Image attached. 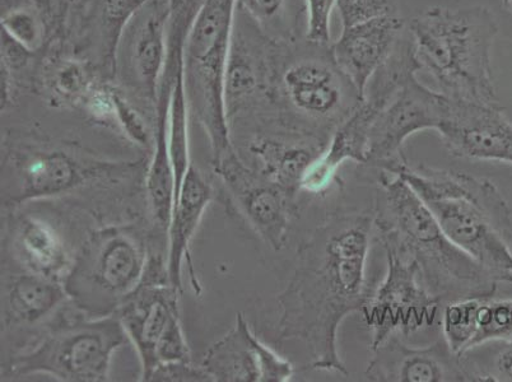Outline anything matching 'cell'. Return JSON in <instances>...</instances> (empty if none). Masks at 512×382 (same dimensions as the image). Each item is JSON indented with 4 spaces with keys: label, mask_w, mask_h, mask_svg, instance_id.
<instances>
[{
    "label": "cell",
    "mask_w": 512,
    "mask_h": 382,
    "mask_svg": "<svg viewBox=\"0 0 512 382\" xmlns=\"http://www.w3.org/2000/svg\"><path fill=\"white\" fill-rule=\"evenodd\" d=\"M375 234V211H339L297 250L295 270L278 296V339L304 343L314 370L348 375L338 330L369 300L366 269Z\"/></svg>",
    "instance_id": "6da1fadb"
},
{
    "label": "cell",
    "mask_w": 512,
    "mask_h": 382,
    "mask_svg": "<svg viewBox=\"0 0 512 382\" xmlns=\"http://www.w3.org/2000/svg\"><path fill=\"white\" fill-rule=\"evenodd\" d=\"M2 31L30 53L44 48L51 30L48 18L32 4H17L2 9Z\"/></svg>",
    "instance_id": "83f0119b"
},
{
    "label": "cell",
    "mask_w": 512,
    "mask_h": 382,
    "mask_svg": "<svg viewBox=\"0 0 512 382\" xmlns=\"http://www.w3.org/2000/svg\"><path fill=\"white\" fill-rule=\"evenodd\" d=\"M16 245L23 263L39 276L58 281L69 267L62 237L48 223L36 218H25L18 226Z\"/></svg>",
    "instance_id": "484cf974"
},
{
    "label": "cell",
    "mask_w": 512,
    "mask_h": 382,
    "mask_svg": "<svg viewBox=\"0 0 512 382\" xmlns=\"http://www.w3.org/2000/svg\"><path fill=\"white\" fill-rule=\"evenodd\" d=\"M186 30L176 26L170 31L169 51L156 100V149L147 175L148 200L156 222L169 230L175 203V175L169 147V114L172 87L184 65Z\"/></svg>",
    "instance_id": "e0dca14e"
},
{
    "label": "cell",
    "mask_w": 512,
    "mask_h": 382,
    "mask_svg": "<svg viewBox=\"0 0 512 382\" xmlns=\"http://www.w3.org/2000/svg\"><path fill=\"white\" fill-rule=\"evenodd\" d=\"M307 39L330 44V18L337 0H306Z\"/></svg>",
    "instance_id": "d6a6232c"
},
{
    "label": "cell",
    "mask_w": 512,
    "mask_h": 382,
    "mask_svg": "<svg viewBox=\"0 0 512 382\" xmlns=\"http://www.w3.org/2000/svg\"><path fill=\"white\" fill-rule=\"evenodd\" d=\"M408 34L421 71L430 74L442 95L500 104L491 59L498 25L490 9L431 7L412 18Z\"/></svg>",
    "instance_id": "277c9868"
},
{
    "label": "cell",
    "mask_w": 512,
    "mask_h": 382,
    "mask_svg": "<svg viewBox=\"0 0 512 382\" xmlns=\"http://www.w3.org/2000/svg\"><path fill=\"white\" fill-rule=\"evenodd\" d=\"M150 381H213L202 366L193 367L190 362L169 363L157 367Z\"/></svg>",
    "instance_id": "e575fe53"
},
{
    "label": "cell",
    "mask_w": 512,
    "mask_h": 382,
    "mask_svg": "<svg viewBox=\"0 0 512 382\" xmlns=\"http://www.w3.org/2000/svg\"><path fill=\"white\" fill-rule=\"evenodd\" d=\"M237 11L277 44L295 43L307 34L306 0H237Z\"/></svg>",
    "instance_id": "d4e9b609"
},
{
    "label": "cell",
    "mask_w": 512,
    "mask_h": 382,
    "mask_svg": "<svg viewBox=\"0 0 512 382\" xmlns=\"http://www.w3.org/2000/svg\"><path fill=\"white\" fill-rule=\"evenodd\" d=\"M146 0H74L67 43L74 53L114 76L116 48L130 18Z\"/></svg>",
    "instance_id": "2e32d148"
},
{
    "label": "cell",
    "mask_w": 512,
    "mask_h": 382,
    "mask_svg": "<svg viewBox=\"0 0 512 382\" xmlns=\"http://www.w3.org/2000/svg\"><path fill=\"white\" fill-rule=\"evenodd\" d=\"M85 181L79 163L63 151L36 152L23 162L16 202L55 197Z\"/></svg>",
    "instance_id": "7402d4cb"
},
{
    "label": "cell",
    "mask_w": 512,
    "mask_h": 382,
    "mask_svg": "<svg viewBox=\"0 0 512 382\" xmlns=\"http://www.w3.org/2000/svg\"><path fill=\"white\" fill-rule=\"evenodd\" d=\"M147 267V251L136 231L102 228L88 237L69 267L64 290L90 318L115 315L142 283Z\"/></svg>",
    "instance_id": "52a82bcc"
},
{
    "label": "cell",
    "mask_w": 512,
    "mask_h": 382,
    "mask_svg": "<svg viewBox=\"0 0 512 382\" xmlns=\"http://www.w3.org/2000/svg\"><path fill=\"white\" fill-rule=\"evenodd\" d=\"M510 339H512V300L496 301L493 298H484L478 310V330L472 349L495 340Z\"/></svg>",
    "instance_id": "4dcf8cb0"
},
{
    "label": "cell",
    "mask_w": 512,
    "mask_h": 382,
    "mask_svg": "<svg viewBox=\"0 0 512 382\" xmlns=\"http://www.w3.org/2000/svg\"><path fill=\"white\" fill-rule=\"evenodd\" d=\"M388 172L411 186L459 249L498 283L512 284V212L492 181L408 161Z\"/></svg>",
    "instance_id": "3957f363"
},
{
    "label": "cell",
    "mask_w": 512,
    "mask_h": 382,
    "mask_svg": "<svg viewBox=\"0 0 512 382\" xmlns=\"http://www.w3.org/2000/svg\"><path fill=\"white\" fill-rule=\"evenodd\" d=\"M502 6L505 7L507 12H510L512 15V0H501Z\"/></svg>",
    "instance_id": "d590c367"
},
{
    "label": "cell",
    "mask_w": 512,
    "mask_h": 382,
    "mask_svg": "<svg viewBox=\"0 0 512 382\" xmlns=\"http://www.w3.org/2000/svg\"><path fill=\"white\" fill-rule=\"evenodd\" d=\"M343 27L372 20V18L397 15L395 0H337Z\"/></svg>",
    "instance_id": "1f68e13d"
},
{
    "label": "cell",
    "mask_w": 512,
    "mask_h": 382,
    "mask_svg": "<svg viewBox=\"0 0 512 382\" xmlns=\"http://www.w3.org/2000/svg\"><path fill=\"white\" fill-rule=\"evenodd\" d=\"M404 29L406 21L398 15L376 17L343 27L341 36L332 44L339 68L363 97L370 79L393 53Z\"/></svg>",
    "instance_id": "ac0fdd59"
},
{
    "label": "cell",
    "mask_w": 512,
    "mask_h": 382,
    "mask_svg": "<svg viewBox=\"0 0 512 382\" xmlns=\"http://www.w3.org/2000/svg\"><path fill=\"white\" fill-rule=\"evenodd\" d=\"M73 2L74 0H2V9L17 6V4H32L48 18L51 30L59 32L67 25Z\"/></svg>",
    "instance_id": "836d02e7"
},
{
    "label": "cell",
    "mask_w": 512,
    "mask_h": 382,
    "mask_svg": "<svg viewBox=\"0 0 512 382\" xmlns=\"http://www.w3.org/2000/svg\"><path fill=\"white\" fill-rule=\"evenodd\" d=\"M436 132L451 156L512 165V123L500 104L449 99Z\"/></svg>",
    "instance_id": "4fadbf2b"
},
{
    "label": "cell",
    "mask_w": 512,
    "mask_h": 382,
    "mask_svg": "<svg viewBox=\"0 0 512 382\" xmlns=\"http://www.w3.org/2000/svg\"><path fill=\"white\" fill-rule=\"evenodd\" d=\"M188 109L183 65L172 87L169 114V147L175 175V200L178 198L186 172L192 165L189 158Z\"/></svg>",
    "instance_id": "4316f807"
},
{
    "label": "cell",
    "mask_w": 512,
    "mask_h": 382,
    "mask_svg": "<svg viewBox=\"0 0 512 382\" xmlns=\"http://www.w3.org/2000/svg\"><path fill=\"white\" fill-rule=\"evenodd\" d=\"M212 199V188L194 165H190L184 177L178 198L174 203L169 227V259L167 273L176 288H183V264L189 255V246L195 231Z\"/></svg>",
    "instance_id": "ffe728a7"
},
{
    "label": "cell",
    "mask_w": 512,
    "mask_h": 382,
    "mask_svg": "<svg viewBox=\"0 0 512 382\" xmlns=\"http://www.w3.org/2000/svg\"><path fill=\"white\" fill-rule=\"evenodd\" d=\"M363 96L339 68L332 43L278 44L268 102L281 128L330 142Z\"/></svg>",
    "instance_id": "5b68a950"
},
{
    "label": "cell",
    "mask_w": 512,
    "mask_h": 382,
    "mask_svg": "<svg viewBox=\"0 0 512 382\" xmlns=\"http://www.w3.org/2000/svg\"><path fill=\"white\" fill-rule=\"evenodd\" d=\"M491 343L481 344L483 360H477L469 356H462L465 366L476 376L477 381L512 382V339L495 340Z\"/></svg>",
    "instance_id": "f546056e"
},
{
    "label": "cell",
    "mask_w": 512,
    "mask_h": 382,
    "mask_svg": "<svg viewBox=\"0 0 512 382\" xmlns=\"http://www.w3.org/2000/svg\"><path fill=\"white\" fill-rule=\"evenodd\" d=\"M216 171L234 190L242 211L258 235L274 250L285 248L291 222L297 213V198L262 172L242 165L235 153L217 165Z\"/></svg>",
    "instance_id": "5bb4252c"
},
{
    "label": "cell",
    "mask_w": 512,
    "mask_h": 382,
    "mask_svg": "<svg viewBox=\"0 0 512 382\" xmlns=\"http://www.w3.org/2000/svg\"><path fill=\"white\" fill-rule=\"evenodd\" d=\"M64 286L57 279L27 274L13 281L6 298V316L13 323L35 324L67 300Z\"/></svg>",
    "instance_id": "cb8c5ba5"
},
{
    "label": "cell",
    "mask_w": 512,
    "mask_h": 382,
    "mask_svg": "<svg viewBox=\"0 0 512 382\" xmlns=\"http://www.w3.org/2000/svg\"><path fill=\"white\" fill-rule=\"evenodd\" d=\"M381 244L386 274L361 311L372 332L371 351L394 334L409 335L430 328L442 306L423 284L417 264L389 242Z\"/></svg>",
    "instance_id": "30bf717a"
},
{
    "label": "cell",
    "mask_w": 512,
    "mask_h": 382,
    "mask_svg": "<svg viewBox=\"0 0 512 382\" xmlns=\"http://www.w3.org/2000/svg\"><path fill=\"white\" fill-rule=\"evenodd\" d=\"M484 298L450 302L442 311V337L451 351L462 357L473 347L478 330V310Z\"/></svg>",
    "instance_id": "f1b7e54d"
},
{
    "label": "cell",
    "mask_w": 512,
    "mask_h": 382,
    "mask_svg": "<svg viewBox=\"0 0 512 382\" xmlns=\"http://www.w3.org/2000/svg\"><path fill=\"white\" fill-rule=\"evenodd\" d=\"M327 147L318 138L283 129L277 137L256 139L251 151L262 162L260 172L297 198L302 177Z\"/></svg>",
    "instance_id": "d6986e66"
},
{
    "label": "cell",
    "mask_w": 512,
    "mask_h": 382,
    "mask_svg": "<svg viewBox=\"0 0 512 382\" xmlns=\"http://www.w3.org/2000/svg\"><path fill=\"white\" fill-rule=\"evenodd\" d=\"M367 380L376 382H472L476 376L445 339L426 347L407 346L394 334L375 348Z\"/></svg>",
    "instance_id": "9a60e30c"
},
{
    "label": "cell",
    "mask_w": 512,
    "mask_h": 382,
    "mask_svg": "<svg viewBox=\"0 0 512 382\" xmlns=\"http://www.w3.org/2000/svg\"><path fill=\"white\" fill-rule=\"evenodd\" d=\"M174 0H146L130 18L116 48L114 77L156 104L169 51Z\"/></svg>",
    "instance_id": "7c38bea8"
},
{
    "label": "cell",
    "mask_w": 512,
    "mask_h": 382,
    "mask_svg": "<svg viewBox=\"0 0 512 382\" xmlns=\"http://www.w3.org/2000/svg\"><path fill=\"white\" fill-rule=\"evenodd\" d=\"M118 316L67 320L55 326L29 352L13 361L15 376L48 375L65 382H104L111 361L128 340Z\"/></svg>",
    "instance_id": "ba28073f"
},
{
    "label": "cell",
    "mask_w": 512,
    "mask_h": 382,
    "mask_svg": "<svg viewBox=\"0 0 512 382\" xmlns=\"http://www.w3.org/2000/svg\"><path fill=\"white\" fill-rule=\"evenodd\" d=\"M41 74L46 87L64 102L83 104L100 81V71L69 49L55 48L43 60Z\"/></svg>",
    "instance_id": "603a6c76"
},
{
    "label": "cell",
    "mask_w": 512,
    "mask_h": 382,
    "mask_svg": "<svg viewBox=\"0 0 512 382\" xmlns=\"http://www.w3.org/2000/svg\"><path fill=\"white\" fill-rule=\"evenodd\" d=\"M256 340L248 320L239 314L230 333L209 348L202 367L213 381L260 382Z\"/></svg>",
    "instance_id": "44dd1931"
},
{
    "label": "cell",
    "mask_w": 512,
    "mask_h": 382,
    "mask_svg": "<svg viewBox=\"0 0 512 382\" xmlns=\"http://www.w3.org/2000/svg\"><path fill=\"white\" fill-rule=\"evenodd\" d=\"M236 12L237 0H203L184 46L186 97L211 142L214 166L235 153L228 129L225 74Z\"/></svg>",
    "instance_id": "8992f818"
},
{
    "label": "cell",
    "mask_w": 512,
    "mask_h": 382,
    "mask_svg": "<svg viewBox=\"0 0 512 382\" xmlns=\"http://www.w3.org/2000/svg\"><path fill=\"white\" fill-rule=\"evenodd\" d=\"M179 292L172 286L167 269L153 263L137 290L116 311L137 349L143 381H150L157 367L190 362L180 323Z\"/></svg>",
    "instance_id": "9c48e42d"
},
{
    "label": "cell",
    "mask_w": 512,
    "mask_h": 382,
    "mask_svg": "<svg viewBox=\"0 0 512 382\" xmlns=\"http://www.w3.org/2000/svg\"><path fill=\"white\" fill-rule=\"evenodd\" d=\"M376 234L417 264L420 276L441 305L467 298H493L498 281L441 230L434 214L406 181L380 171Z\"/></svg>",
    "instance_id": "7a4b0ae2"
},
{
    "label": "cell",
    "mask_w": 512,
    "mask_h": 382,
    "mask_svg": "<svg viewBox=\"0 0 512 382\" xmlns=\"http://www.w3.org/2000/svg\"><path fill=\"white\" fill-rule=\"evenodd\" d=\"M449 99L418 81L409 79L377 116L367 143L366 165L393 171L408 161L404 144L416 133L440 127Z\"/></svg>",
    "instance_id": "8fae6325"
}]
</instances>
